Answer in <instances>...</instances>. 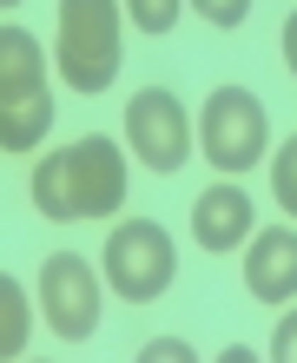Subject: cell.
Listing matches in <instances>:
<instances>
[{
	"label": "cell",
	"mask_w": 297,
	"mask_h": 363,
	"mask_svg": "<svg viewBox=\"0 0 297 363\" xmlns=\"http://www.w3.org/2000/svg\"><path fill=\"white\" fill-rule=\"evenodd\" d=\"M99 264H106L113 297H125V304H152V297L172 291L179 251H172V231H165L159 218H125V225H113Z\"/></svg>",
	"instance_id": "4"
},
{
	"label": "cell",
	"mask_w": 297,
	"mask_h": 363,
	"mask_svg": "<svg viewBox=\"0 0 297 363\" xmlns=\"http://www.w3.org/2000/svg\"><path fill=\"white\" fill-rule=\"evenodd\" d=\"M278 40H284V67H291V79H297V7L284 13V33H278Z\"/></svg>",
	"instance_id": "16"
},
{
	"label": "cell",
	"mask_w": 297,
	"mask_h": 363,
	"mask_svg": "<svg viewBox=\"0 0 297 363\" xmlns=\"http://www.w3.org/2000/svg\"><path fill=\"white\" fill-rule=\"evenodd\" d=\"M198 139H205V159L218 172H251L271 145V119H264V99L251 86H218L205 93V119H198Z\"/></svg>",
	"instance_id": "5"
},
{
	"label": "cell",
	"mask_w": 297,
	"mask_h": 363,
	"mask_svg": "<svg viewBox=\"0 0 297 363\" xmlns=\"http://www.w3.org/2000/svg\"><path fill=\"white\" fill-rule=\"evenodd\" d=\"M33 205L53 225H79V218H113L125 205V152L113 139H73L33 165Z\"/></svg>",
	"instance_id": "1"
},
{
	"label": "cell",
	"mask_w": 297,
	"mask_h": 363,
	"mask_svg": "<svg viewBox=\"0 0 297 363\" xmlns=\"http://www.w3.org/2000/svg\"><path fill=\"white\" fill-rule=\"evenodd\" d=\"M271 357H278V363H297V311L278 317V330H271Z\"/></svg>",
	"instance_id": "14"
},
{
	"label": "cell",
	"mask_w": 297,
	"mask_h": 363,
	"mask_svg": "<svg viewBox=\"0 0 297 363\" xmlns=\"http://www.w3.org/2000/svg\"><path fill=\"white\" fill-rule=\"evenodd\" d=\"M53 125L47 53L27 27H0V152H33Z\"/></svg>",
	"instance_id": "3"
},
{
	"label": "cell",
	"mask_w": 297,
	"mask_h": 363,
	"mask_svg": "<svg viewBox=\"0 0 297 363\" xmlns=\"http://www.w3.org/2000/svg\"><path fill=\"white\" fill-rule=\"evenodd\" d=\"M27 337H33V311H27V291H20V277L0 271V363L27 350Z\"/></svg>",
	"instance_id": "10"
},
{
	"label": "cell",
	"mask_w": 297,
	"mask_h": 363,
	"mask_svg": "<svg viewBox=\"0 0 297 363\" xmlns=\"http://www.w3.org/2000/svg\"><path fill=\"white\" fill-rule=\"evenodd\" d=\"M119 33H125V13L119 0H60L53 7V67L73 93H106L119 79Z\"/></svg>",
	"instance_id": "2"
},
{
	"label": "cell",
	"mask_w": 297,
	"mask_h": 363,
	"mask_svg": "<svg viewBox=\"0 0 297 363\" xmlns=\"http://www.w3.org/2000/svg\"><path fill=\"white\" fill-rule=\"evenodd\" d=\"M192 13L205 20V27H218V33H231V27H245V13H251V0H192Z\"/></svg>",
	"instance_id": "13"
},
{
	"label": "cell",
	"mask_w": 297,
	"mask_h": 363,
	"mask_svg": "<svg viewBox=\"0 0 297 363\" xmlns=\"http://www.w3.org/2000/svg\"><path fill=\"white\" fill-rule=\"evenodd\" d=\"M139 357H145V363H152V357H159V363H192L198 350H192V344H179V337H159V344H145Z\"/></svg>",
	"instance_id": "15"
},
{
	"label": "cell",
	"mask_w": 297,
	"mask_h": 363,
	"mask_svg": "<svg viewBox=\"0 0 297 363\" xmlns=\"http://www.w3.org/2000/svg\"><path fill=\"white\" fill-rule=\"evenodd\" d=\"M271 199L297 218V133L278 145V159H271Z\"/></svg>",
	"instance_id": "12"
},
{
	"label": "cell",
	"mask_w": 297,
	"mask_h": 363,
	"mask_svg": "<svg viewBox=\"0 0 297 363\" xmlns=\"http://www.w3.org/2000/svg\"><path fill=\"white\" fill-rule=\"evenodd\" d=\"M179 13H185V0H125V20H133L139 33H152V40H165L179 27Z\"/></svg>",
	"instance_id": "11"
},
{
	"label": "cell",
	"mask_w": 297,
	"mask_h": 363,
	"mask_svg": "<svg viewBox=\"0 0 297 363\" xmlns=\"http://www.w3.org/2000/svg\"><path fill=\"white\" fill-rule=\"evenodd\" d=\"M245 291L258 304H291L297 297V231L291 225H264L245 251Z\"/></svg>",
	"instance_id": "8"
},
{
	"label": "cell",
	"mask_w": 297,
	"mask_h": 363,
	"mask_svg": "<svg viewBox=\"0 0 297 363\" xmlns=\"http://www.w3.org/2000/svg\"><path fill=\"white\" fill-rule=\"evenodd\" d=\"M125 145H133V159H145L152 172H179V165L192 159V119H185L179 93L139 86L133 106H125Z\"/></svg>",
	"instance_id": "7"
},
{
	"label": "cell",
	"mask_w": 297,
	"mask_h": 363,
	"mask_svg": "<svg viewBox=\"0 0 297 363\" xmlns=\"http://www.w3.org/2000/svg\"><path fill=\"white\" fill-rule=\"evenodd\" d=\"M40 311H47L53 337L86 344L99 330V271L79 258V251H53V258L40 264Z\"/></svg>",
	"instance_id": "6"
},
{
	"label": "cell",
	"mask_w": 297,
	"mask_h": 363,
	"mask_svg": "<svg viewBox=\"0 0 297 363\" xmlns=\"http://www.w3.org/2000/svg\"><path fill=\"white\" fill-rule=\"evenodd\" d=\"M251 231H258V205L238 185H211L192 199V238L205 251H238V245H251Z\"/></svg>",
	"instance_id": "9"
},
{
	"label": "cell",
	"mask_w": 297,
	"mask_h": 363,
	"mask_svg": "<svg viewBox=\"0 0 297 363\" xmlns=\"http://www.w3.org/2000/svg\"><path fill=\"white\" fill-rule=\"evenodd\" d=\"M0 7H20V0H0Z\"/></svg>",
	"instance_id": "17"
}]
</instances>
